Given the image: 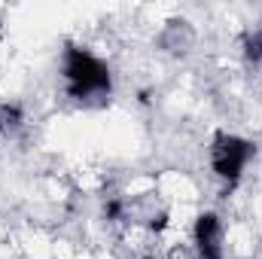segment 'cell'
Returning <instances> with one entry per match:
<instances>
[{
    "label": "cell",
    "instance_id": "obj_1",
    "mask_svg": "<svg viewBox=\"0 0 262 259\" xmlns=\"http://www.w3.org/2000/svg\"><path fill=\"white\" fill-rule=\"evenodd\" d=\"M64 79L70 98H92V95H107L113 89V76L107 61L92 55L89 49L70 46L64 52Z\"/></svg>",
    "mask_w": 262,
    "mask_h": 259
},
{
    "label": "cell",
    "instance_id": "obj_2",
    "mask_svg": "<svg viewBox=\"0 0 262 259\" xmlns=\"http://www.w3.org/2000/svg\"><path fill=\"white\" fill-rule=\"evenodd\" d=\"M253 156V143L238 137V134H216L213 149H210V168L220 180L226 183H238V177L244 174L247 162Z\"/></svg>",
    "mask_w": 262,
    "mask_h": 259
},
{
    "label": "cell",
    "instance_id": "obj_3",
    "mask_svg": "<svg viewBox=\"0 0 262 259\" xmlns=\"http://www.w3.org/2000/svg\"><path fill=\"white\" fill-rule=\"evenodd\" d=\"M244 55L250 61H262V31H253L244 37Z\"/></svg>",
    "mask_w": 262,
    "mask_h": 259
},
{
    "label": "cell",
    "instance_id": "obj_4",
    "mask_svg": "<svg viewBox=\"0 0 262 259\" xmlns=\"http://www.w3.org/2000/svg\"><path fill=\"white\" fill-rule=\"evenodd\" d=\"M0 125H3V128H18V125H21V110L3 104V107H0Z\"/></svg>",
    "mask_w": 262,
    "mask_h": 259
}]
</instances>
